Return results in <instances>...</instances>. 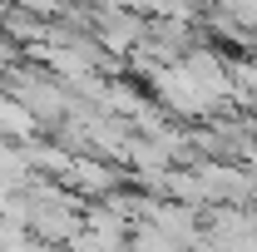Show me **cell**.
I'll use <instances>...</instances> for the list:
<instances>
[{
  "instance_id": "obj_1",
  "label": "cell",
  "mask_w": 257,
  "mask_h": 252,
  "mask_svg": "<svg viewBox=\"0 0 257 252\" xmlns=\"http://www.w3.org/2000/svg\"><path fill=\"white\" fill-rule=\"evenodd\" d=\"M69 178L89 193V198H104V193L119 188V168H109L99 158H69Z\"/></svg>"
}]
</instances>
